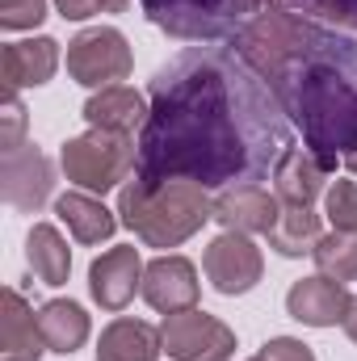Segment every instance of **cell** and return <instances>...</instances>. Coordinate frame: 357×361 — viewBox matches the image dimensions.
Returning <instances> with one entry per match:
<instances>
[{
  "label": "cell",
  "instance_id": "obj_1",
  "mask_svg": "<svg viewBox=\"0 0 357 361\" xmlns=\"http://www.w3.org/2000/svg\"><path fill=\"white\" fill-rule=\"evenodd\" d=\"M147 105L135 164L139 185H261L298 147L277 97L231 47L181 51L152 76Z\"/></svg>",
  "mask_w": 357,
  "mask_h": 361
},
{
  "label": "cell",
  "instance_id": "obj_2",
  "mask_svg": "<svg viewBox=\"0 0 357 361\" xmlns=\"http://www.w3.org/2000/svg\"><path fill=\"white\" fill-rule=\"evenodd\" d=\"M231 51L269 85L328 177L337 164L357 173V38L269 4Z\"/></svg>",
  "mask_w": 357,
  "mask_h": 361
},
{
  "label": "cell",
  "instance_id": "obj_3",
  "mask_svg": "<svg viewBox=\"0 0 357 361\" xmlns=\"http://www.w3.org/2000/svg\"><path fill=\"white\" fill-rule=\"evenodd\" d=\"M118 214L147 248H177L214 219V197L193 180H131L118 193Z\"/></svg>",
  "mask_w": 357,
  "mask_h": 361
},
{
  "label": "cell",
  "instance_id": "obj_4",
  "mask_svg": "<svg viewBox=\"0 0 357 361\" xmlns=\"http://www.w3.org/2000/svg\"><path fill=\"white\" fill-rule=\"evenodd\" d=\"M143 17L181 42H219L236 38L253 17H261L269 0H139Z\"/></svg>",
  "mask_w": 357,
  "mask_h": 361
},
{
  "label": "cell",
  "instance_id": "obj_5",
  "mask_svg": "<svg viewBox=\"0 0 357 361\" xmlns=\"http://www.w3.org/2000/svg\"><path fill=\"white\" fill-rule=\"evenodd\" d=\"M139 164V139L135 135H118V130H89L63 143L59 152V169L85 193H109L118 180L131 177V169Z\"/></svg>",
  "mask_w": 357,
  "mask_h": 361
},
{
  "label": "cell",
  "instance_id": "obj_6",
  "mask_svg": "<svg viewBox=\"0 0 357 361\" xmlns=\"http://www.w3.org/2000/svg\"><path fill=\"white\" fill-rule=\"evenodd\" d=\"M135 72V55L122 30L92 25L68 42V76L85 89H109Z\"/></svg>",
  "mask_w": 357,
  "mask_h": 361
},
{
  "label": "cell",
  "instance_id": "obj_7",
  "mask_svg": "<svg viewBox=\"0 0 357 361\" xmlns=\"http://www.w3.org/2000/svg\"><path fill=\"white\" fill-rule=\"evenodd\" d=\"M160 336H164V353L173 361H231L236 357V332L189 307V311H177V315H164L160 324Z\"/></svg>",
  "mask_w": 357,
  "mask_h": 361
},
{
  "label": "cell",
  "instance_id": "obj_8",
  "mask_svg": "<svg viewBox=\"0 0 357 361\" xmlns=\"http://www.w3.org/2000/svg\"><path fill=\"white\" fill-rule=\"evenodd\" d=\"M202 269H206L210 286H214L219 294L236 298V294L257 290V281H261V273H265V257H261V248L253 244V235H244V231H223V235L210 240V248H206V257H202Z\"/></svg>",
  "mask_w": 357,
  "mask_h": 361
},
{
  "label": "cell",
  "instance_id": "obj_9",
  "mask_svg": "<svg viewBox=\"0 0 357 361\" xmlns=\"http://www.w3.org/2000/svg\"><path fill=\"white\" fill-rule=\"evenodd\" d=\"M143 257L139 248H109L89 265V294L101 311H122L135 290H143Z\"/></svg>",
  "mask_w": 357,
  "mask_h": 361
},
{
  "label": "cell",
  "instance_id": "obj_10",
  "mask_svg": "<svg viewBox=\"0 0 357 361\" xmlns=\"http://www.w3.org/2000/svg\"><path fill=\"white\" fill-rule=\"evenodd\" d=\"M277 214H282V202L265 185H231V189H219L214 197V223H223V231L269 235L277 227Z\"/></svg>",
  "mask_w": 357,
  "mask_h": 361
},
{
  "label": "cell",
  "instance_id": "obj_11",
  "mask_svg": "<svg viewBox=\"0 0 357 361\" xmlns=\"http://www.w3.org/2000/svg\"><path fill=\"white\" fill-rule=\"evenodd\" d=\"M198 294H202L198 269H193V261H185V257H156V261L143 269V298H147V307L160 311V315H177V311L198 307Z\"/></svg>",
  "mask_w": 357,
  "mask_h": 361
},
{
  "label": "cell",
  "instance_id": "obj_12",
  "mask_svg": "<svg viewBox=\"0 0 357 361\" xmlns=\"http://www.w3.org/2000/svg\"><path fill=\"white\" fill-rule=\"evenodd\" d=\"M55 189V164L38 152V147H17L4 156V202L13 210L34 214Z\"/></svg>",
  "mask_w": 357,
  "mask_h": 361
},
{
  "label": "cell",
  "instance_id": "obj_13",
  "mask_svg": "<svg viewBox=\"0 0 357 361\" xmlns=\"http://www.w3.org/2000/svg\"><path fill=\"white\" fill-rule=\"evenodd\" d=\"M349 302H353V294H349L341 281L324 277V273L294 281L290 294H286L290 319H298V324H307V328H337V324L345 319Z\"/></svg>",
  "mask_w": 357,
  "mask_h": 361
},
{
  "label": "cell",
  "instance_id": "obj_14",
  "mask_svg": "<svg viewBox=\"0 0 357 361\" xmlns=\"http://www.w3.org/2000/svg\"><path fill=\"white\" fill-rule=\"evenodd\" d=\"M59 72V42L55 38H25V42H4L0 51V76L4 89H42Z\"/></svg>",
  "mask_w": 357,
  "mask_h": 361
},
{
  "label": "cell",
  "instance_id": "obj_15",
  "mask_svg": "<svg viewBox=\"0 0 357 361\" xmlns=\"http://www.w3.org/2000/svg\"><path fill=\"white\" fill-rule=\"evenodd\" d=\"M147 101L139 97L135 89H126V85H109V89H97L85 101V122H89L92 130H118V135H135V130H143V122H147Z\"/></svg>",
  "mask_w": 357,
  "mask_h": 361
},
{
  "label": "cell",
  "instance_id": "obj_16",
  "mask_svg": "<svg viewBox=\"0 0 357 361\" xmlns=\"http://www.w3.org/2000/svg\"><path fill=\"white\" fill-rule=\"evenodd\" d=\"M164 336L147 319H114L97 341V361H160Z\"/></svg>",
  "mask_w": 357,
  "mask_h": 361
},
{
  "label": "cell",
  "instance_id": "obj_17",
  "mask_svg": "<svg viewBox=\"0 0 357 361\" xmlns=\"http://www.w3.org/2000/svg\"><path fill=\"white\" fill-rule=\"evenodd\" d=\"M0 353L13 361H38L47 353L38 315L30 311V302L8 286L4 290V315H0Z\"/></svg>",
  "mask_w": 357,
  "mask_h": 361
},
{
  "label": "cell",
  "instance_id": "obj_18",
  "mask_svg": "<svg viewBox=\"0 0 357 361\" xmlns=\"http://www.w3.org/2000/svg\"><path fill=\"white\" fill-rule=\"evenodd\" d=\"M328 189V173L320 169V160L307 147H290L286 160L273 173V193L286 206H315V197Z\"/></svg>",
  "mask_w": 357,
  "mask_h": 361
},
{
  "label": "cell",
  "instance_id": "obj_19",
  "mask_svg": "<svg viewBox=\"0 0 357 361\" xmlns=\"http://www.w3.org/2000/svg\"><path fill=\"white\" fill-rule=\"evenodd\" d=\"M38 328H42V341H47L51 353H76L92 332L85 307L72 302V298H51V302H42V307H38Z\"/></svg>",
  "mask_w": 357,
  "mask_h": 361
},
{
  "label": "cell",
  "instance_id": "obj_20",
  "mask_svg": "<svg viewBox=\"0 0 357 361\" xmlns=\"http://www.w3.org/2000/svg\"><path fill=\"white\" fill-rule=\"evenodd\" d=\"M55 214L68 223V231L80 240V244H101L118 231V219L105 210V202L97 193H85V189H72L55 202Z\"/></svg>",
  "mask_w": 357,
  "mask_h": 361
},
{
  "label": "cell",
  "instance_id": "obj_21",
  "mask_svg": "<svg viewBox=\"0 0 357 361\" xmlns=\"http://www.w3.org/2000/svg\"><path fill=\"white\" fill-rule=\"evenodd\" d=\"M25 261L42 286H63L72 273V248L51 223H34L25 235Z\"/></svg>",
  "mask_w": 357,
  "mask_h": 361
},
{
  "label": "cell",
  "instance_id": "obj_22",
  "mask_svg": "<svg viewBox=\"0 0 357 361\" xmlns=\"http://www.w3.org/2000/svg\"><path fill=\"white\" fill-rule=\"evenodd\" d=\"M320 227H324V214L315 206H286L282 202L277 227L269 231L265 240L277 257H303V252H311L320 244V235H324Z\"/></svg>",
  "mask_w": 357,
  "mask_h": 361
},
{
  "label": "cell",
  "instance_id": "obj_23",
  "mask_svg": "<svg viewBox=\"0 0 357 361\" xmlns=\"http://www.w3.org/2000/svg\"><path fill=\"white\" fill-rule=\"evenodd\" d=\"M315 269L332 281H357V231H328L320 235V244L311 248Z\"/></svg>",
  "mask_w": 357,
  "mask_h": 361
},
{
  "label": "cell",
  "instance_id": "obj_24",
  "mask_svg": "<svg viewBox=\"0 0 357 361\" xmlns=\"http://www.w3.org/2000/svg\"><path fill=\"white\" fill-rule=\"evenodd\" d=\"M282 8L298 13V17H311V21H328L332 30H345L357 34V0H282Z\"/></svg>",
  "mask_w": 357,
  "mask_h": 361
},
{
  "label": "cell",
  "instance_id": "obj_25",
  "mask_svg": "<svg viewBox=\"0 0 357 361\" xmlns=\"http://www.w3.org/2000/svg\"><path fill=\"white\" fill-rule=\"evenodd\" d=\"M324 219L332 231H357V180H332L324 189Z\"/></svg>",
  "mask_w": 357,
  "mask_h": 361
},
{
  "label": "cell",
  "instance_id": "obj_26",
  "mask_svg": "<svg viewBox=\"0 0 357 361\" xmlns=\"http://www.w3.org/2000/svg\"><path fill=\"white\" fill-rule=\"evenodd\" d=\"M21 135H25V105H21V97H17L13 89H4V109H0V152L8 156V152L25 147Z\"/></svg>",
  "mask_w": 357,
  "mask_h": 361
},
{
  "label": "cell",
  "instance_id": "obj_27",
  "mask_svg": "<svg viewBox=\"0 0 357 361\" xmlns=\"http://www.w3.org/2000/svg\"><path fill=\"white\" fill-rule=\"evenodd\" d=\"M42 21H47V0H0L4 30H34Z\"/></svg>",
  "mask_w": 357,
  "mask_h": 361
},
{
  "label": "cell",
  "instance_id": "obj_28",
  "mask_svg": "<svg viewBox=\"0 0 357 361\" xmlns=\"http://www.w3.org/2000/svg\"><path fill=\"white\" fill-rule=\"evenodd\" d=\"M253 361H315V353L303 341H294V336H273V341L261 345V353Z\"/></svg>",
  "mask_w": 357,
  "mask_h": 361
},
{
  "label": "cell",
  "instance_id": "obj_29",
  "mask_svg": "<svg viewBox=\"0 0 357 361\" xmlns=\"http://www.w3.org/2000/svg\"><path fill=\"white\" fill-rule=\"evenodd\" d=\"M63 21H89L92 13H101V0H55Z\"/></svg>",
  "mask_w": 357,
  "mask_h": 361
},
{
  "label": "cell",
  "instance_id": "obj_30",
  "mask_svg": "<svg viewBox=\"0 0 357 361\" xmlns=\"http://www.w3.org/2000/svg\"><path fill=\"white\" fill-rule=\"evenodd\" d=\"M341 328H345V336L357 345V298L349 302V311H345V319H341Z\"/></svg>",
  "mask_w": 357,
  "mask_h": 361
},
{
  "label": "cell",
  "instance_id": "obj_31",
  "mask_svg": "<svg viewBox=\"0 0 357 361\" xmlns=\"http://www.w3.org/2000/svg\"><path fill=\"white\" fill-rule=\"evenodd\" d=\"M131 0H101V13H126Z\"/></svg>",
  "mask_w": 357,
  "mask_h": 361
},
{
  "label": "cell",
  "instance_id": "obj_32",
  "mask_svg": "<svg viewBox=\"0 0 357 361\" xmlns=\"http://www.w3.org/2000/svg\"><path fill=\"white\" fill-rule=\"evenodd\" d=\"M4 361H13V357H4Z\"/></svg>",
  "mask_w": 357,
  "mask_h": 361
}]
</instances>
